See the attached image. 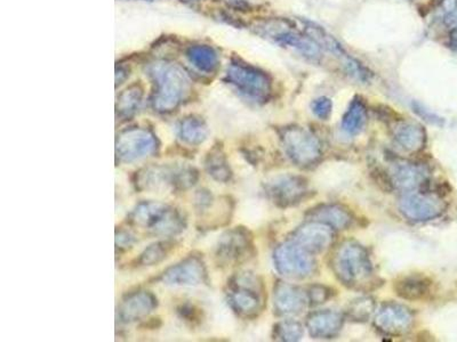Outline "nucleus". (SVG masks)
Here are the masks:
<instances>
[{
  "mask_svg": "<svg viewBox=\"0 0 457 342\" xmlns=\"http://www.w3.org/2000/svg\"><path fill=\"white\" fill-rule=\"evenodd\" d=\"M332 269L340 282L350 289H369L374 284V269L369 251L354 241L340 245L332 256Z\"/></svg>",
  "mask_w": 457,
  "mask_h": 342,
  "instance_id": "nucleus-1",
  "label": "nucleus"
},
{
  "mask_svg": "<svg viewBox=\"0 0 457 342\" xmlns=\"http://www.w3.org/2000/svg\"><path fill=\"white\" fill-rule=\"evenodd\" d=\"M280 137L287 157L299 167L315 165L323 155L320 141L304 128H284Z\"/></svg>",
  "mask_w": 457,
  "mask_h": 342,
  "instance_id": "nucleus-2",
  "label": "nucleus"
},
{
  "mask_svg": "<svg viewBox=\"0 0 457 342\" xmlns=\"http://www.w3.org/2000/svg\"><path fill=\"white\" fill-rule=\"evenodd\" d=\"M228 83L248 98L256 100L267 98L271 93V80L265 72L243 62H232L226 71Z\"/></svg>",
  "mask_w": 457,
  "mask_h": 342,
  "instance_id": "nucleus-3",
  "label": "nucleus"
},
{
  "mask_svg": "<svg viewBox=\"0 0 457 342\" xmlns=\"http://www.w3.org/2000/svg\"><path fill=\"white\" fill-rule=\"evenodd\" d=\"M312 254L294 241L282 243L274 251V265L288 278H306L315 271Z\"/></svg>",
  "mask_w": 457,
  "mask_h": 342,
  "instance_id": "nucleus-4",
  "label": "nucleus"
},
{
  "mask_svg": "<svg viewBox=\"0 0 457 342\" xmlns=\"http://www.w3.org/2000/svg\"><path fill=\"white\" fill-rule=\"evenodd\" d=\"M446 204L439 196L425 193H407L400 201V211L408 220L428 221L445 213Z\"/></svg>",
  "mask_w": 457,
  "mask_h": 342,
  "instance_id": "nucleus-5",
  "label": "nucleus"
},
{
  "mask_svg": "<svg viewBox=\"0 0 457 342\" xmlns=\"http://www.w3.org/2000/svg\"><path fill=\"white\" fill-rule=\"evenodd\" d=\"M374 323L377 330L386 336H404L413 326L414 315L403 305L386 302L377 312Z\"/></svg>",
  "mask_w": 457,
  "mask_h": 342,
  "instance_id": "nucleus-6",
  "label": "nucleus"
},
{
  "mask_svg": "<svg viewBox=\"0 0 457 342\" xmlns=\"http://www.w3.org/2000/svg\"><path fill=\"white\" fill-rule=\"evenodd\" d=\"M154 73L157 78L161 87L158 103L163 107H168L182 98L187 87V77L185 72L175 65L161 64L154 69Z\"/></svg>",
  "mask_w": 457,
  "mask_h": 342,
  "instance_id": "nucleus-7",
  "label": "nucleus"
},
{
  "mask_svg": "<svg viewBox=\"0 0 457 342\" xmlns=\"http://www.w3.org/2000/svg\"><path fill=\"white\" fill-rule=\"evenodd\" d=\"M308 193L306 178L294 175H285L274 178L269 183V194L279 207L287 208L301 202Z\"/></svg>",
  "mask_w": 457,
  "mask_h": 342,
  "instance_id": "nucleus-8",
  "label": "nucleus"
},
{
  "mask_svg": "<svg viewBox=\"0 0 457 342\" xmlns=\"http://www.w3.org/2000/svg\"><path fill=\"white\" fill-rule=\"evenodd\" d=\"M334 240L332 228L327 225L312 221L297 228L293 234L295 243L302 247L309 254H316L324 252L332 245Z\"/></svg>",
  "mask_w": 457,
  "mask_h": 342,
  "instance_id": "nucleus-9",
  "label": "nucleus"
},
{
  "mask_svg": "<svg viewBox=\"0 0 457 342\" xmlns=\"http://www.w3.org/2000/svg\"><path fill=\"white\" fill-rule=\"evenodd\" d=\"M308 300L306 293L291 284L280 282L274 290V307L280 315H300L306 308Z\"/></svg>",
  "mask_w": 457,
  "mask_h": 342,
  "instance_id": "nucleus-10",
  "label": "nucleus"
},
{
  "mask_svg": "<svg viewBox=\"0 0 457 342\" xmlns=\"http://www.w3.org/2000/svg\"><path fill=\"white\" fill-rule=\"evenodd\" d=\"M393 289L395 295L404 300H428L434 295V281L425 275H407L395 281Z\"/></svg>",
  "mask_w": 457,
  "mask_h": 342,
  "instance_id": "nucleus-11",
  "label": "nucleus"
},
{
  "mask_svg": "<svg viewBox=\"0 0 457 342\" xmlns=\"http://www.w3.org/2000/svg\"><path fill=\"white\" fill-rule=\"evenodd\" d=\"M343 316L332 310H319L308 317L306 328L316 339H330L337 336L343 326Z\"/></svg>",
  "mask_w": 457,
  "mask_h": 342,
  "instance_id": "nucleus-12",
  "label": "nucleus"
},
{
  "mask_svg": "<svg viewBox=\"0 0 457 342\" xmlns=\"http://www.w3.org/2000/svg\"><path fill=\"white\" fill-rule=\"evenodd\" d=\"M269 36L280 46L296 50L306 59L318 61L320 59V48L309 37H304L291 30H279L269 33Z\"/></svg>",
  "mask_w": 457,
  "mask_h": 342,
  "instance_id": "nucleus-13",
  "label": "nucleus"
},
{
  "mask_svg": "<svg viewBox=\"0 0 457 342\" xmlns=\"http://www.w3.org/2000/svg\"><path fill=\"white\" fill-rule=\"evenodd\" d=\"M309 220L319 221L323 224L335 228V230H345L352 223V215L347 208L339 204H323L310 210L306 213Z\"/></svg>",
  "mask_w": 457,
  "mask_h": 342,
  "instance_id": "nucleus-14",
  "label": "nucleus"
},
{
  "mask_svg": "<svg viewBox=\"0 0 457 342\" xmlns=\"http://www.w3.org/2000/svg\"><path fill=\"white\" fill-rule=\"evenodd\" d=\"M395 142L410 152H419L427 143V134L421 124L410 122L395 124L393 128Z\"/></svg>",
  "mask_w": 457,
  "mask_h": 342,
  "instance_id": "nucleus-15",
  "label": "nucleus"
},
{
  "mask_svg": "<svg viewBox=\"0 0 457 342\" xmlns=\"http://www.w3.org/2000/svg\"><path fill=\"white\" fill-rule=\"evenodd\" d=\"M429 176L428 169L423 165L403 163L395 165L392 180L403 189H413L424 183Z\"/></svg>",
  "mask_w": 457,
  "mask_h": 342,
  "instance_id": "nucleus-16",
  "label": "nucleus"
},
{
  "mask_svg": "<svg viewBox=\"0 0 457 342\" xmlns=\"http://www.w3.org/2000/svg\"><path fill=\"white\" fill-rule=\"evenodd\" d=\"M303 31L319 47L325 48L330 53L334 54L335 57H339L343 61L350 57H347V54H345V49L342 47L341 44L334 37L330 36L326 30L319 27L317 24L312 23V22L309 21H303Z\"/></svg>",
  "mask_w": 457,
  "mask_h": 342,
  "instance_id": "nucleus-17",
  "label": "nucleus"
},
{
  "mask_svg": "<svg viewBox=\"0 0 457 342\" xmlns=\"http://www.w3.org/2000/svg\"><path fill=\"white\" fill-rule=\"evenodd\" d=\"M366 122H367L366 105L360 98H354L343 117L342 128L347 135H358L365 127Z\"/></svg>",
  "mask_w": 457,
  "mask_h": 342,
  "instance_id": "nucleus-18",
  "label": "nucleus"
},
{
  "mask_svg": "<svg viewBox=\"0 0 457 342\" xmlns=\"http://www.w3.org/2000/svg\"><path fill=\"white\" fill-rule=\"evenodd\" d=\"M187 57L195 68L206 73L215 71L219 65L216 52L206 45H197L189 48Z\"/></svg>",
  "mask_w": 457,
  "mask_h": 342,
  "instance_id": "nucleus-19",
  "label": "nucleus"
},
{
  "mask_svg": "<svg viewBox=\"0 0 457 342\" xmlns=\"http://www.w3.org/2000/svg\"><path fill=\"white\" fill-rule=\"evenodd\" d=\"M303 332L304 331H303L302 325L299 322L293 321V319H286V321L280 322L274 328L276 339L280 340V341H299V340L302 339Z\"/></svg>",
  "mask_w": 457,
  "mask_h": 342,
  "instance_id": "nucleus-20",
  "label": "nucleus"
},
{
  "mask_svg": "<svg viewBox=\"0 0 457 342\" xmlns=\"http://www.w3.org/2000/svg\"><path fill=\"white\" fill-rule=\"evenodd\" d=\"M375 302L371 298H359L352 301L347 308V316L352 321L365 322L374 312Z\"/></svg>",
  "mask_w": 457,
  "mask_h": 342,
  "instance_id": "nucleus-21",
  "label": "nucleus"
},
{
  "mask_svg": "<svg viewBox=\"0 0 457 342\" xmlns=\"http://www.w3.org/2000/svg\"><path fill=\"white\" fill-rule=\"evenodd\" d=\"M233 301L238 309L247 315H255L261 308V300L258 298V295L250 291L236 293Z\"/></svg>",
  "mask_w": 457,
  "mask_h": 342,
  "instance_id": "nucleus-22",
  "label": "nucleus"
},
{
  "mask_svg": "<svg viewBox=\"0 0 457 342\" xmlns=\"http://www.w3.org/2000/svg\"><path fill=\"white\" fill-rule=\"evenodd\" d=\"M332 297V290L328 286L321 285V284L310 286L309 291H308V299L313 305L324 304Z\"/></svg>",
  "mask_w": 457,
  "mask_h": 342,
  "instance_id": "nucleus-23",
  "label": "nucleus"
},
{
  "mask_svg": "<svg viewBox=\"0 0 457 342\" xmlns=\"http://www.w3.org/2000/svg\"><path fill=\"white\" fill-rule=\"evenodd\" d=\"M312 112L320 120H327L332 114V103L328 98H319L311 104Z\"/></svg>",
  "mask_w": 457,
  "mask_h": 342,
  "instance_id": "nucleus-24",
  "label": "nucleus"
},
{
  "mask_svg": "<svg viewBox=\"0 0 457 342\" xmlns=\"http://www.w3.org/2000/svg\"><path fill=\"white\" fill-rule=\"evenodd\" d=\"M446 25L451 29H457V6L445 13L444 18Z\"/></svg>",
  "mask_w": 457,
  "mask_h": 342,
  "instance_id": "nucleus-25",
  "label": "nucleus"
},
{
  "mask_svg": "<svg viewBox=\"0 0 457 342\" xmlns=\"http://www.w3.org/2000/svg\"><path fill=\"white\" fill-rule=\"evenodd\" d=\"M451 42L453 47L457 50V29H454V31L451 33Z\"/></svg>",
  "mask_w": 457,
  "mask_h": 342,
  "instance_id": "nucleus-26",
  "label": "nucleus"
},
{
  "mask_svg": "<svg viewBox=\"0 0 457 342\" xmlns=\"http://www.w3.org/2000/svg\"><path fill=\"white\" fill-rule=\"evenodd\" d=\"M148 1H151V0H148Z\"/></svg>",
  "mask_w": 457,
  "mask_h": 342,
  "instance_id": "nucleus-27",
  "label": "nucleus"
}]
</instances>
